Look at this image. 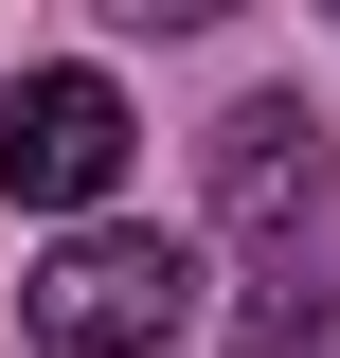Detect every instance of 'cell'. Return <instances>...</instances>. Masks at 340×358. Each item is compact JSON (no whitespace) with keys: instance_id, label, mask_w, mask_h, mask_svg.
<instances>
[{"instance_id":"3957f363","label":"cell","mask_w":340,"mask_h":358,"mask_svg":"<svg viewBox=\"0 0 340 358\" xmlns=\"http://www.w3.org/2000/svg\"><path fill=\"white\" fill-rule=\"evenodd\" d=\"M323 197H340V162H323V126H304L287 90L215 126V215L251 233V251H287V268H304V233H323Z\"/></svg>"},{"instance_id":"6da1fadb","label":"cell","mask_w":340,"mask_h":358,"mask_svg":"<svg viewBox=\"0 0 340 358\" xmlns=\"http://www.w3.org/2000/svg\"><path fill=\"white\" fill-rule=\"evenodd\" d=\"M179 322H197V251H179V233L90 215L72 251L36 268V341L54 358H179Z\"/></svg>"},{"instance_id":"7a4b0ae2","label":"cell","mask_w":340,"mask_h":358,"mask_svg":"<svg viewBox=\"0 0 340 358\" xmlns=\"http://www.w3.org/2000/svg\"><path fill=\"white\" fill-rule=\"evenodd\" d=\"M108 179H126V90H108V72H18V90H0V197L90 215Z\"/></svg>"},{"instance_id":"277c9868","label":"cell","mask_w":340,"mask_h":358,"mask_svg":"<svg viewBox=\"0 0 340 358\" xmlns=\"http://www.w3.org/2000/svg\"><path fill=\"white\" fill-rule=\"evenodd\" d=\"M233 358H340V287H251V322H233Z\"/></svg>"}]
</instances>
